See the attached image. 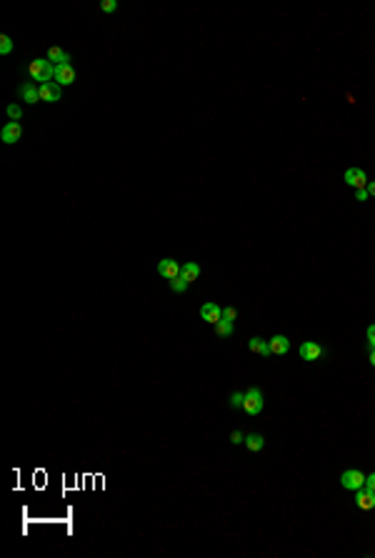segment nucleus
<instances>
[{"instance_id":"obj_29","label":"nucleus","mask_w":375,"mask_h":558,"mask_svg":"<svg viewBox=\"0 0 375 558\" xmlns=\"http://www.w3.org/2000/svg\"><path fill=\"white\" fill-rule=\"evenodd\" d=\"M368 195H373V198H375V180H370V183H368Z\"/></svg>"},{"instance_id":"obj_16","label":"nucleus","mask_w":375,"mask_h":558,"mask_svg":"<svg viewBox=\"0 0 375 558\" xmlns=\"http://www.w3.org/2000/svg\"><path fill=\"white\" fill-rule=\"evenodd\" d=\"M180 275L185 278L188 283H193V281L200 275V266H198V263H185V266H180Z\"/></svg>"},{"instance_id":"obj_24","label":"nucleus","mask_w":375,"mask_h":558,"mask_svg":"<svg viewBox=\"0 0 375 558\" xmlns=\"http://www.w3.org/2000/svg\"><path fill=\"white\" fill-rule=\"evenodd\" d=\"M223 318L225 321H235V318H238V310L235 308H223Z\"/></svg>"},{"instance_id":"obj_9","label":"nucleus","mask_w":375,"mask_h":558,"mask_svg":"<svg viewBox=\"0 0 375 558\" xmlns=\"http://www.w3.org/2000/svg\"><path fill=\"white\" fill-rule=\"evenodd\" d=\"M158 275H163V278H178V275H180V266H178L173 258H163V261L158 263Z\"/></svg>"},{"instance_id":"obj_23","label":"nucleus","mask_w":375,"mask_h":558,"mask_svg":"<svg viewBox=\"0 0 375 558\" xmlns=\"http://www.w3.org/2000/svg\"><path fill=\"white\" fill-rule=\"evenodd\" d=\"M100 8H103L105 13H115V10H118V3H115V0H103Z\"/></svg>"},{"instance_id":"obj_12","label":"nucleus","mask_w":375,"mask_h":558,"mask_svg":"<svg viewBox=\"0 0 375 558\" xmlns=\"http://www.w3.org/2000/svg\"><path fill=\"white\" fill-rule=\"evenodd\" d=\"M268 343H270V353H275V356H285L290 350V341L285 336H273Z\"/></svg>"},{"instance_id":"obj_4","label":"nucleus","mask_w":375,"mask_h":558,"mask_svg":"<svg viewBox=\"0 0 375 558\" xmlns=\"http://www.w3.org/2000/svg\"><path fill=\"white\" fill-rule=\"evenodd\" d=\"M345 183L353 185L355 191H365L370 180H368L365 171H360V168H348V171H345Z\"/></svg>"},{"instance_id":"obj_14","label":"nucleus","mask_w":375,"mask_h":558,"mask_svg":"<svg viewBox=\"0 0 375 558\" xmlns=\"http://www.w3.org/2000/svg\"><path fill=\"white\" fill-rule=\"evenodd\" d=\"M248 348H250L253 353H258V356H273V353H270V343L262 341V338H258V336L248 341Z\"/></svg>"},{"instance_id":"obj_22","label":"nucleus","mask_w":375,"mask_h":558,"mask_svg":"<svg viewBox=\"0 0 375 558\" xmlns=\"http://www.w3.org/2000/svg\"><path fill=\"white\" fill-rule=\"evenodd\" d=\"M8 116H10V120H15V123H18L20 116H23V110H20L18 105L13 103V105H8Z\"/></svg>"},{"instance_id":"obj_19","label":"nucleus","mask_w":375,"mask_h":558,"mask_svg":"<svg viewBox=\"0 0 375 558\" xmlns=\"http://www.w3.org/2000/svg\"><path fill=\"white\" fill-rule=\"evenodd\" d=\"M190 286L183 275H178V278H170V288L175 290V293H185V288Z\"/></svg>"},{"instance_id":"obj_1","label":"nucleus","mask_w":375,"mask_h":558,"mask_svg":"<svg viewBox=\"0 0 375 558\" xmlns=\"http://www.w3.org/2000/svg\"><path fill=\"white\" fill-rule=\"evenodd\" d=\"M28 73H30L33 80H40V85H43V83H50V80L55 78V65H53L48 58H38V60L30 63Z\"/></svg>"},{"instance_id":"obj_30","label":"nucleus","mask_w":375,"mask_h":558,"mask_svg":"<svg viewBox=\"0 0 375 558\" xmlns=\"http://www.w3.org/2000/svg\"><path fill=\"white\" fill-rule=\"evenodd\" d=\"M370 366L375 368V348H373V350H370Z\"/></svg>"},{"instance_id":"obj_27","label":"nucleus","mask_w":375,"mask_h":558,"mask_svg":"<svg viewBox=\"0 0 375 558\" xmlns=\"http://www.w3.org/2000/svg\"><path fill=\"white\" fill-rule=\"evenodd\" d=\"M368 341H370V346L375 348V326L368 328Z\"/></svg>"},{"instance_id":"obj_2","label":"nucleus","mask_w":375,"mask_h":558,"mask_svg":"<svg viewBox=\"0 0 375 558\" xmlns=\"http://www.w3.org/2000/svg\"><path fill=\"white\" fill-rule=\"evenodd\" d=\"M243 411L248 416H258L262 411V393L253 385V388H248L245 390V401H243Z\"/></svg>"},{"instance_id":"obj_15","label":"nucleus","mask_w":375,"mask_h":558,"mask_svg":"<svg viewBox=\"0 0 375 558\" xmlns=\"http://www.w3.org/2000/svg\"><path fill=\"white\" fill-rule=\"evenodd\" d=\"M48 60H50V63L55 60V65H70V55H68L63 48H50V50H48Z\"/></svg>"},{"instance_id":"obj_5","label":"nucleus","mask_w":375,"mask_h":558,"mask_svg":"<svg viewBox=\"0 0 375 558\" xmlns=\"http://www.w3.org/2000/svg\"><path fill=\"white\" fill-rule=\"evenodd\" d=\"M300 358L303 361H318L320 356H325V348L318 346V343H313V341H308V343H303L300 346Z\"/></svg>"},{"instance_id":"obj_6","label":"nucleus","mask_w":375,"mask_h":558,"mask_svg":"<svg viewBox=\"0 0 375 558\" xmlns=\"http://www.w3.org/2000/svg\"><path fill=\"white\" fill-rule=\"evenodd\" d=\"M20 135H23V128H20V123L15 120H10L5 128H3V133H0V140L3 143H8V145H13V143H18Z\"/></svg>"},{"instance_id":"obj_25","label":"nucleus","mask_w":375,"mask_h":558,"mask_svg":"<svg viewBox=\"0 0 375 558\" xmlns=\"http://www.w3.org/2000/svg\"><path fill=\"white\" fill-rule=\"evenodd\" d=\"M365 488H368V491H373V493H375V473H370V476H365Z\"/></svg>"},{"instance_id":"obj_10","label":"nucleus","mask_w":375,"mask_h":558,"mask_svg":"<svg viewBox=\"0 0 375 558\" xmlns=\"http://www.w3.org/2000/svg\"><path fill=\"white\" fill-rule=\"evenodd\" d=\"M355 503H358V508H363V511H373L375 508V493L373 491H368V488H360V491H355Z\"/></svg>"},{"instance_id":"obj_18","label":"nucleus","mask_w":375,"mask_h":558,"mask_svg":"<svg viewBox=\"0 0 375 558\" xmlns=\"http://www.w3.org/2000/svg\"><path fill=\"white\" fill-rule=\"evenodd\" d=\"M215 333L218 336H223V338H228V336H233V321H218L215 323Z\"/></svg>"},{"instance_id":"obj_20","label":"nucleus","mask_w":375,"mask_h":558,"mask_svg":"<svg viewBox=\"0 0 375 558\" xmlns=\"http://www.w3.org/2000/svg\"><path fill=\"white\" fill-rule=\"evenodd\" d=\"M10 50H13V40H10V35H0V53L8 55Z\"/></svg>"},{"instance_id":"obj_13","label":"nucleus","mask_w":375,"mask_h":558,"mask_svg":"<svg viewBox=\"0 0 375 558\" xmlns=\"http://www.w3.org/2000/svg\"><path fill=\"white\" fill-rule=\"evenodd\" d=\"M20 98L25 103H38L40 100V88H35V83H23L20 85Z\"/></svg>"},{"instance_id":"obj_8","label":"nucleus","mask_w":375,"mask_h":558,"mask_svg":"<svg viewBox=\"0 0 375 558\" xmlns=\"http://www.w3.org/2000/svg\"><path fill=\"white\" fill-rule=\"evenodd\" d=\"M200 318L215 326L218 321H223V308H220L218 303H205V306L200 308Z\"/></svg>"},{"instance_id":"obj_21","label":"nucleus","mask_w":375,"mask_h":558,"mask_svg":"<svg viewBox=\"0 0 375 558\" xmlns=\"http://www.w3.org/2000/svg\"><path fill=\"white\" fill-rule=\"evenodd\" d=\"M243 401H245V393H233L230 396V405L233 408H243Z\"/></svg>"},{"instance_id":"obj_28","label":"nucleus","mask_w":375,"mask_h":558,"mask_svg":"<svg viewBox=\"0 0 375 558\" xmlns=\"http://www.w3.org/2000/svg\"><path fill=\"white\" fill-rule=\"evenodd\" d=\"M355 198H358V200H368V198H370V195H368V188H365V191H358Z\"/></svg>"},{"instance_id":"obj_17","label":"nucleus","mask_w":375,"mask_h":558,"mask_svg":"<svg viewBox=\"0 0 375 558\" xmlns=\"http://www.w3.org/2000/svg\"><path fill=\"white\" fill-rule=\"evenodd\" d=\"M245 445H248V451H262V445H265V438L262 436H258V433H250V436H245Z\"/></svg>"},{"instance_id":"obj_7","label":"nucleus","mask_w":375,"mask_h":558,"mask_svg":"<svg viewBox=\"0 0 375 558\" xmlns=\"http://www.w3.org/2000/svg\"><path fill=\"white\" fill-rule=\"evenodd\" d=\"M60 96H63V93H60V85L53 83V80L40 85V100H45V103H58Z\"/></svg>"},{"instance_id":"obj_3","label":"nucleus","mask_w":375,"mask_h":558,"mask_svg":"<svg viewBox=\"0 0 375 558\" xmlns=\"http://www.w3.org/2000/svg\"><path fill=\"white\" fill-rule=\"evenodd\" d=\"M340 483H343L345 491H360V488H365V473L358 471V468H350V471H345L340 476Z\"/></svg>"},{"instance_id":"obj_11","label":"nucleus","mask_w":375,"mask_h":558,"mask_svg":"<svg viewBox=\"0 0 375 558\" xmlns=\"http://www.w3.org/2000/svg\"><path fill=\"white\" fill-rule=\"evenodd\" d=\"M55 83L58 85H70V83H75V70L70 65H55Z\"/></svg>"},{"instance_id":"obj_26","label":"nucleus","mask_w":375,"mask_h":558,"mask_svg":"<svg viewBox=\"0 0 375 558\" xmlns=\"http://www.w3.org/2000/svg\"><path fill=\"white\" fill-rule=\"evenodd\" d=\"M230 441H233V443H243V433H240V431H233V433H230Z\"/></svg>"}]
</instances>
